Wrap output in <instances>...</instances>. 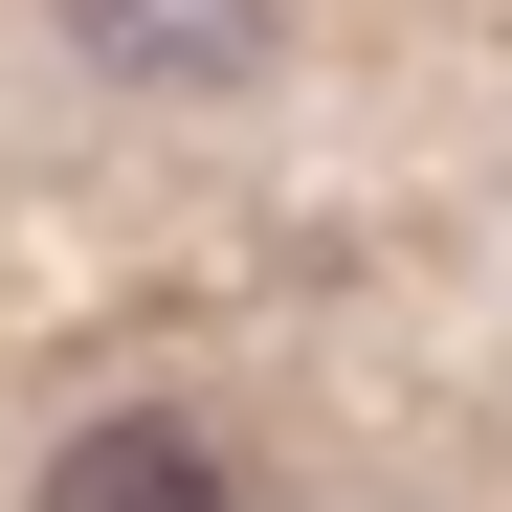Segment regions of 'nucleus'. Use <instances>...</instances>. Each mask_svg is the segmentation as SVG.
I'll use <instances>...</instances> for the list:
<instances>
[{
    "mask_svg": "<svg viewBox=\"0 0 512 512\" xmlns=\"http://www.w3.org/2000/svg\"><path fill=\"white\" fill-rule=\"evenodd\" d=\"M67 45H90L112 90H223V67L268 45V0H67Z\"/></svg>",
    "mask_w": 512,
    "mask_h": 512,
    "instance_id": "f257e3e1",
    "label": "nucleus"
},
{
    "mask_svg": "<svg viewBox=\"0 0 512 512\" xmlns=\"http://www.w3.org/2000/svg\"><path fill=\"white\" fill-rule=\"evenodd\" d=\"M45 512H245V490H223L201 423H90V446L45 468Z\"/></svg>",
    "mask_w": 512,
    "mask_h": 512,
    "instance_id": "f03ea898",
    "label": "nucleus"
}]
</instances>
